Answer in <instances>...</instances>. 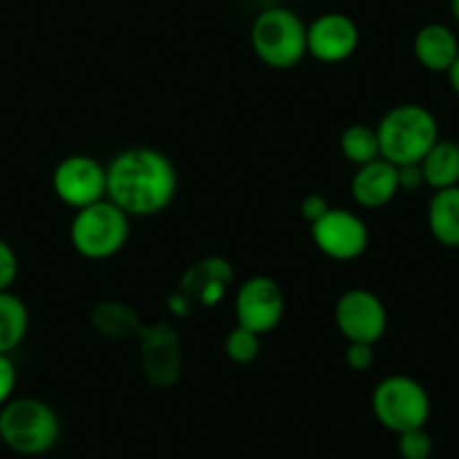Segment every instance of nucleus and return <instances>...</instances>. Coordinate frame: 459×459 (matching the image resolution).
<instances>
[{
  "label": "nucleus",
  "mask_w": 459,
  "mask_h": 459,
  "mask_svg": "<svg viewBox=\"0 0 459 459\" xmlns=\"http://www.w3.org/2000/svg\"><path fill=\"white\" fill-rule=\"evenodd\" d=\"M178 169L157 148H126L106 166V197L128 218L160 215L178 195Z\"/></svg>",
  "instance_id": "obj_1"
},
{
  "label": "nucleus",
  "mask_w": 459,
  "mask_h": 459,
  "mask_svg": "<svg viewBox=\"0 0 459 459\" xmlns=\"http://www.w3.org/2000/svg\"><path fill=\"white\" fill-rule=\"evenodd\" d=\"M379 152L394 166L420 164L439 139L437 117L421 103H399L375 126Z\"/></svg>",
  "instance_id": "obj_2"
},
{
  "label": "nucleus",
  "mask_w": 459,
  "mask_h": 459,
  "mask_svg": "<svg viewBox=\"0 0 459 459\" xmlns=\"http://www.w3.org/2000/svg\"><path fill=\"white\" fill-rule=\"evenodd\" d=\"M61 437V421L49 403L34 397L9 399L0 408V442L25 457L45 455Z\"/></svg>",
  "instance_id": "obj_3"
},
{
  "label": "nucleus",
  "mask_w": 459,
  "mask_h": 459,
  "mask_svg": "<svg viewBox=\"0 0 459 459\" xmlns=\"http://www.w3.org/2000/svg\"><path fill=\"white\" fill-rule=\"evenodd\" d=\"M251 48L272 70H291L307 56V25L290 7H267L251 22Z\"/></svg>",
  "instance_id": "obj_4"
},
{
  "label": "nucleus",
  "mask_w": 459,
  "mask_h": 459,
  "mask_svg": "<svg viewBox=\"0 0 459 459\" xmlns=\"http://www.w3.org/2000/svg\"><path fill=\"white\" fill-rule=\"evenodd\" d=\"M130 236V218L108 197L76 209L70 224V242L88 260H108L119 254Z\"/></svg>",
  "instance_id": "obj_5"
},
{
  "label": "nucleus",
  "mask_w": 459,
  "mask_h": 459,
  "mask_svg": "<svg viewBox=\"0 0 459 459\" xmlns=\"http://www.w3.org/2000/svg\"><path fill=\"white\" fill-rule=\"evenodd\" d=\"M430 394L424 385L408 375H390L372 390V412L390 433L399 435L424 429L430 420Z\"/></svg>",
  "instance_id": "obj_6"
},
{
  "label": "nucleus",
  "mask_w": 459,
  "mask_h": 459,
  "mask_svg": "<svg viewBox=\"0 0 459 459\" xmlns=\"http://www.w3.org/2000/svg\"><path fill=\"white\" fill-rule=\"evenodd\" d=\"M334 323L348 343L377 345L388 330V309L370 290H348L334 305Z\"/></svg>",
  "instance_id": "obj_7"
},
{
  "label": "nucleus",
  "mask_w": 459,
  "mask_h": 459,
  "mask_svg": "<svg viewBox=\"0 0 459 459\" xmlns=\"http://www.w3.org/2000/svg\"><path fill=\"white\" fill-rule=\"evenodd\" d=\"M312 242L323 255L336 263H350L361 258L370 245V231L363 218L348 209H334L330 206L323 218L309 224Z\"/></svg>",
  "instance_id": "obj_8"
},
{
  "label": "nucleus",
  "mask_w": 459,
  "mask_h": 459,
  "mask_svg": "<svg viewBox=\"0 0 459 459\" xmlns=\"http://www.w3.org/2000/svg\"><path fill=\"white\" fill-rule=\"evenodd\" d=\"M52 188L70 209H83L106 197V166L92 155H67L52 173Z\"/></svg>",
  "instance_id": "obj_9"
},
{
  "label": "nucleus",
  "mask_w": 459,
  "mask_h": 459,
  "mask_svg": "<svg viewBox=\"0 0 459 459\" xmlns=\"http://www.w3.org/2000/svg\"><path fill=\"white\" fill-rule=\"evenodd\" d=\"M285 316V291L273 278L251 276L238 287V325L264 336L276 330Z\"/></svg>",
  "instance_id": "obj_10"
},
{
  "label": "nucleus",
  "mask_w": 459,
  "mask_h": 459,
  "mask_svg": "<svg viewBox=\"0 0 459 459\" xmlns=\"http://www.w3.org/2000/svg\"><path fill=\"white\" fill-rule=\"evenodd\" d=\"M142 343V370L152 385H173L182 375V345L179 336L169 323L139 327Z\"/></svg>",
  "instance_id": "obj_11"
},
{
  "label": "nucleus",
  "mask_w": 459,
  "mask_h": 459,
  "mask_svg": "<svg viewBox=\"0 0 459 459\" xmlns=\"http://www.w3.org/2000/svg\"><path fill=\"white\" fill-rule=\"evenodd\" d=\"M361 31L354 18L325 12L307 25V54L321 63H343L359 49Z\"/></svg>",
  "instance_id": "obj_12"
},
{
  "label": "nucleus",
  "mask_w": 459,
  "mask_h": 459,
  "mask_svg": "<svg viewBox=\"0 0 459 459\" xmlns=\"http://www.w3.org/2000/svg\"><path fill=\"white\" fill-rule=\"evenodd\" d=\"M233 282V267L229 260L220 255L200 260L184 273L179 282V300L188 307L200 305V307H211L218 305L227 296L229 287Z\"/></svg>",
  "instance_id": "obj_13"
},
{
  "label": "nucleus",
  "mask_w": 459,
  "mask_h": 459,
  "mask_svg": "<svg viewBox=\"0 0 459 459\" xmlns=\"http://www.w3.org/2000/svg\"><path fill=\"white\" fill-rule=\"evenodd\" d=\"M350 193L363 209H384L399 195V169L384 157L357 166Z\"/></svg>",
  "instance_id": "obj_14"
},
{
  "label": "nucleus",
  "mask_w": 459,
  "mask_h": 459,
  "mask_svg": "<svg viewBox=\"0 0 459 459\" xmlns=\"http://www.w3.org/2000/svg\"><path fill=\"white\" fill-rule=\"evenodd\" d=\"M412 54L424 70L446 74L459 56L457 34L444 22H429L412 39Z\"/></svg>",
  "instance_id": "obj_15"
},
{
  "label": "nucleus",
  "mask_w": 459,
  "mask_h": 459,
  "mask_svg": "<svg viewBox=\"0 0 459 459\" xmlns=\"http://www.w3.org/2000/svg\"><path fill=\"white\" fill-rule=\"evenodd\" d=\"M426 222L435 240L446 249H459V186L433 191Z\"/></svg>",
  "instance_id": "obj_16"
},
{
  "label": "nucleus",
  "mask_w": 459,
  "mask_h": 459,
  "mask_svg": "<svg viewBox=\"0 0 459 459\" xmlns=\"http://www.w3.org/2000/svg\"><path fill=\"white\" fill-rule=\"evenodd\" d=\"M420 166L424 173V184L430 191L459 186V143L439 137L421 157Z\"/></svg>",
  "instance_id": "obj_17"
},
{
  "label": "nucleus",
  "mask_w": 459,
  "mask_h": 459,
  "mask_svg": "<svg viewBox=\"0 0 459 459\" xmlns=\"http://www.w3.org/2000/svg\"><path fill=\"white\" fill-rule=\"evenodd\" d=\"M30 330L27 305L12 291H0V354H12Z\"/></svg>",
  "instance_id": "obj_18"
},
{
  "label": "nucleus",
  "mask_w": 459,
  "mask_h": 459,
  "mask_svg": "<svg viewBox=\"0 0 459 459\" xmlns=\"http://www.w3.org/2000/svg\"><path fill=\"white\" fill-rule=\"evenodd\" d=\"M94 327L101 336L106 339H130L133 334L139 332V318L137 314L133 312L126 305L115 303V300H106V303H99L97 309H94L92 316Z\"/></svg>",
  "instance_id": "obj_19"
},
{
  "label": "nucleus",
  "mask_w": 459,
  "mask_h": 459,
  "mask_svg": "<svg viewBox=\"0 0 459 459\" xmlns=\"http://www.w3.org/2000/svg\"><path fill=\"white\" fill-rule=\"evenodd\" d=\"M341 152L354 166H363L372 160H379V139L377 130L368 124H352L343 130L339 139Z\"/></svg>",
  "instance_id": "obj_20"
},
{
  "label": "nucleus",
  "mask_w": 459,
  "mask_h": 459,
  "mask_svg": "<svg viewBox=\"0 0 459 459\" xmlns=\"http://www.w3.org/2000/svg\"><path fill=\"white\" fill-rule=\"evenodd\" d=\"M260 348H263V341L260 334L247 330V327L236 325L224 339V354H227L229 361L238 363V366H247V363H254L258 359Z\"/></svg>",
  "instance_id": "obj_21"
},
{
  "label": "nucleus",
  "mask_w": 459,
  "mask_h": 459,
  "mask_svg": "<svg viewBox=\"0 0 459 459\" xmlns=\"http://www.w3.org/2000/svg\"><path fill=\"white\" fill-rule=\"evenodd\" d=\"M433 448V437L429 435L426 426L397 435V453L402 459H430Z\"/></svg>",
  "instance_id": "obj_22"
},
{
  "label": "nucleus",
  "mask_w": 459,
  "mask_h": 459,
  "mask_svg": "<svg viewBox=\"0 0 459 459\" xmlns=\"http://www.w3.org/2000/svg\"><path fill=\"white\" fill-rule=\"evenodd\" d=\"M18 278V255L7 240L0 238V291L12 290Z\"/></svg>",
  "instance_id": "obj_23"
},
{
  "label": "nucleus",
  "mask_w": 459,
  "mask_h": 459,
  "mask_svg": "<svg viewBox=\"0 0 459 459\" xmlns=\"http://www.w3.org/2000/svg\"><path fill=\"white\" fill-rule=\"evenodd\" d=\"M345 366L352 372H368L375 366V345L348 343L345 348Z\"/></svg>",
  "instance_id": "obj_24"
},
{
  "label": "nucleus",
  "mask_w": 459,
  "mask_h": 459,
  "mask_svg": "<svg viewBox=\"0 0 459 459\" xmlns=\"http://www.w3.org/2000/svg\"><path fill=\"white\" fill-rule=\"evenodd\" d=\"M16 366L9 359V354H0V408L13 397V390H16Z\"/></svg>",
  "instance_id": "obj_25"
},
{
  "label": "nucleus",
  "mask_w": 459,
  "mask_h": 459,
  "mask_svg": "<svg viewBox=\"0 0 459 459\" xmlns=\"http://www.w3.org/2000/svg\"><path fill=\"white\" fill-rule=\"evenodd\" d=\"M327 211H330V202L323 195H318V193H312V195L303 197V202H300V215H303V220L307 224L316 222Z\"/></svg>",
  "instance_id": "obj_26"
},
{
  "label": "nucleus",
  "mask_w": 459,
  "mask_h": 459,
  "mask_svg": "<svg viewBox=\"0 0 459 459\" xmlns=\"http://www.w3.org/2000/svg\"><path fill=\"white\" fill-rule=\"evenodd\" d=\"M397 169H399V191L415 193L426 186L424 173H421L420 164H406V166H397Z\"/></svg>",
  "instance_id": "obj_27"
},
{
  "label": "nucleus",
  "mask_w": 459,
  "mask_h": 459,
  "mask_svg": "<svg viewBox=\"0 0 459 459\" xmlns=\"http://www.w3.org/2000/svg\"><path fill=\"white\" fill-rule=\"evenodd\" d=\"M446 79H448V85H451L453 92L459 97V56L455 58V63L451 65V70L446 72Z\"/></svg>",
  "instance_id": "obj_28"
},
{
  "label": "nucleus",
  "mask_w": 459,
  "mask_h": 459,
  "mask_svg": "<svg viewBox=\"0 0 459 459\" xmlns=\"http://www.w3.org/2000/svg\"><path fill=\"white\" fill-rule=\"evenodd\" d=\"M451 13H453V21H455V25L459 30V0H451Z\"/></svg>",
  "instance_id": "obj_29"
},
{
  "label": "nucleus",
  "mask_w": 459,
  "mask_h": 459,
  "mask_svg": "<svg viewBox=\"0 0 459 459\" xmlns=\"http://www.w3.org/2000/svg\"><path fill=\"white\" fill-rule=\"evenodd\" d=\"M296 3H300V0H296Z\"/></svg>",
  "instance_id": "obj_30"
}]
</instances>
